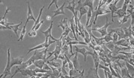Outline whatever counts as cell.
Returning <instances> with one entry per match:
<instances>
[{
  "mask_svg": "<svg viewBox=\"0 0 134 78\" xmlns=\"http://www.w3.org/2000/svg\"><path fill=\"white\" fill-rule=\"evenodd\" d=\"M112 22H109L108 21V17H107V21H106V24L102 27H100V28H93L92 29V31H96L97 32H100V35H102V37H104L106 36L108 34L107 29L109 26L112 24Z\"/></svg>",
  "mask_w": 134,
  "mask_h": 78,
  "instance_id": "obj_5",
  "label": "cell"
},
{
  "mask_svg": "<svg viewBox=\"0 0 134 78\" xmlns=\"http://www.w3.org/2000/svg\"><path fill=\"white\" fill-rule=\"evenodd\" d=\"M58 59H61V60H62V61H64V60H65V59H66L65 54H64V53H62L58 56Z\"/></svg>",
  "mask_w": 134,
  "mask_h": 78,
  "instance_id": "obj_35",
  "label": "cell"
},
{
  "mask_svg": "<svg viewBox=\"0 0 134 78\" xmlns=\"http://www.w3.org/2000/svg\"><path fill=\"white\" fill-rule=\"evenodd\" d=\"M105 45H106V47H107L108 49H109L111 52H112V51L114 50L115 47V44L113 43V41H110V42L106 43V44H105Z\"/></svg>",
  "mask_w": 134,
  "mask_h": 78,
  "instance_id": "obj_26",
  "label": "cell"
},
{
  "mask_svg": "<svg viewBox=\"0 0 134 78\" xmlns=\"http://www.w3.org/2000/svg\"><path fill=\"white\" fill-rule=\"evenodd\" d=\"M72 62H73V64L74 68H75L76 70L79 71L80 65H79V62H78V53H75L74 57H73V59H72Z\"/></svg>",
  "mask_w": 134,
  "mask_h": 78,
  "instance_id": "obj_16",
  "label": "cell"
},
{
  "mask_svg": "<svg viewBox=\"0 0 134 78\" xmlns=\"http://www.w3.org/2000/svg\"><path fill=\"white\" fill-rule=\"evenodd\" d=\"M11 53H10V48L8 49V59H7V64L5 68V70L3 71V73L1 74L0 78H5L6 77L9 76L11 74Z\"/></svg>",
  "mask_w": 134,
  "mask_h": 78,
  "instance_id": "obj_3",
  "label": "cell"
},
{
  "mask_svg": "<svg viewBox=\"0 0 134 78\" xmlns=\"http://www.w3.org/2000/svg\"><path fill=\"white\" fill-rule=\"evenodd\" d=\"M134 26V14L131 15V26Z\"/></svg>",
  "mask_w": 134,
  "mask_h": 78,
  "instance_id": "obj_39",
  "label": "cell"
},
{
  "mask_svg": "<svg viewBox=\"0 0 134 78\" xmlns=\"http://www.w3.org/2000/svg\"><path fill=\"white\" fill-rule=\"evenodd\" d=\"M99 68H100L103 69L104 71H107V72H111V71H110V69H109V67L105 66V65H102L100 64V65H99Z\"/></svg>",
  "mask_w": 134,
  "mask_h": 78,
  "instance_id": "obj_33",
  "label": "cell"
},
{
  "mask_svg": "<svg viewBox=\"0 0 134 78\" xmlns=\"http://www.w3.org/2000/svg\"><path fill=\"white\" fill-rule=\"evenodd\" d=\"M43 68L44 70H47V71H51V70H52L51 67L48 65V64H47V63L44 65V66H43Z\"/></svg>",
  "mask_w": 134,
  "mask_h": 78,
  "instance_id": "obj_36",
  "label": "cell"
},
{
  "mask_svg": "<svg viewBox=\"0 0 134 78\" xmlns=\"http://www.w3.org/2000/svg\"><path fill=\"white\" fill-rule=\"evenodd\" d=\"M118 0H115V2H112L109 5V10L110 11V12L112 13V22H114V20H113V18H114V14L116 13V11L118 10V8L116 7V5H117V3H118Z\"/></svg>",
  "mask_w": 134,
  "mask_h": 78,
  "instance_id": "obj_8",
  "label": "cell"
},
{
  "mask_svg": "<svg viewBox=\"0 0 134 78\" xmlns=\"http://www.w3.org/2000/svg\"><path fill=\"white\" fill-rule=\"evenodd\" d=\"M88 9H86L85 7H81L80 11H79V12H80L79 20H81V18H82V17L83 15H85V14L88 13Z\"/></svg>",
  "mask_w": 134,
  "mask_h": 78,
  "instance_id": "obj_28",
  "label": "cell"
},
{
  "mask_svg": "<svg viewBox=\"0 0 134 78\" xmlns=\"http://www.w3.org/2000/svg\"><path fill=\"white\" fill-rule=\"evenodd\" d=\"M47 52H48V50L47 48L44 49L43 51L37 52V54H36V61H38V60H44V61H47Z\"/></svg>",
  "mask_w": 134,
  "mask_h": 78,
  "instance_id": "obj_9",
  "label": "cell"
},
{
  "mask_svg": "<svg viewBox=\"0 0 134 78\" xmlns=\"http://www.w3.org/2000/svg\"><path fill=\"white\" fill-rule=\"evenodd\" d=\"M56 2H58V1H57V0H53V2H51V3L50 4V5H49V7H48V9H50V7H51V5H52L55 4Z\"/></svg>",
  "mask_w": 134,
  "mask_h": 78,
  "instance_id": "obj_40",
  "label": "cell"
},
{
  "mask_svg": "<svg viewBox=\"0 0 134 78\" xmlns=\"http://www.w3.org/2000/svg\"><path fill=\"white\" fill-rule=\"evenodd\" d=\"M23 62V56H18L17 58H12L11 59V67L12 68L14 65H20Z\"/></svg>",
  "mask_w": 134,
  "mask_h": 78,
  "instance_id": "obj_13",
  "label": "cell"
},
{
  "mask_svg": "<svg viewBox=\"0 0 134 78\" xmlns=\"http://www.w3.org/2000/svg\"><path fill=\"white\" fill-rule=\"evenodd\" d=\"M47 64H48L49 65H51V66H53L54 68H56L58 69L62 68V66L61 65V63L58 62H54V61H50H50H47Z\"/></svg>",
  "mask_w": 134,
  "mask_h": 78,
  "instance_id": "obj_21",
  "label": "cell"
},
{
  "mask_svg": "<svg viewBox=\"0 0 134 78\" xmlns=\"http://www.w3.org/2000/svg\"><path fill=\"white\" fill-rule=\"evenodd\" d=\"M43 23H44V20H42V21H40V23H39V24H38V26H36V27H35V31L37 32V31H38V29H40V26H41V25H42V24H43Z\"/></svg>",
  "mask_w": 134,
  "mask_h": 78,
  "instance_id": "obj_37",
  "label": "cell"
},
{
  "mask_svg": "<svg viewBox=\"0 0 134 78\" xmlns=\"http://www.w3.org/2000/svg\"><path fill=\"white\" fill-rule=\"evenodd\" d=\"M102 5H103V1H100L98 6L95 8L94 11L93 12V15H92V19L94 18L93 23H94V24H95V23H96V21L97 20L98 16H101V15H104V14H107L108 13H110L109 10H107L106 8H102Z\"/></svg>",
  "mask_w": 134,
  "mask_h": 78,
  "instance_id": "obj_1",
  "label": "cell"
},
{
  "mask_svg": "<svg viewBox=\"0 0 134 78\" xmlns=\"http://www.w3.org/2000/svg\"><path fill=\"white\" fill-rule=\"evenodd\" d=\"M124 34H125L127 38H130V37H132V26H131L128 28L124 27Z\"/></svg>",
  "mask_w": 134,
  "mask_h": 78,
  "instance_id": "obj_19",
  "label": "cell"
},
{
  "mask_svg": "<svg viewBox=\"0 0 134 78\" xmlns=\"http://www.w3.org/2000/svg\"><path fill=\"white\" fill-rule=\"evenodd\" d=\"M47 63V61H44V60H38V61H35L34 65L36 68H43L44 65Z\"/></svg>",
  "mask_w": 134,
  "mask_h": 78,
  "instance_id": "obj_23",
  "label": "cell"
},
{
  "mask_svg": "<svg viewBox=\"0 0 134 78\" xmlns=\"http://www.w3.org/2000/svg\"><path fill=\"white\" fill-rule=\"evenodd\" d=\"M75 50H76V53H81L82 55H83L84 56V61L86 62V59H87V56L88 55V51L86 50V48L85 47H82V48H80V47H75Z\"/></svg>",
  "mask_w": 134,
  "mask_h": 78,
  "instance_id": "obj_11",
  "label": "cell"
},
{
  "mask_svg": "<svg viewBox=\"0 0 134 78\" xmlns=\"http://www.w3.org/2000/svg\"><path fill=\"white\" fill-rule=\"evenodd\" d=\"M77 72H78L79 74H82V71H77V70H76V69H72V70H70V71H69V75L70 76V77H77Z\"/></svg>",
  "mask_w": 134,
  "mask_h": 78,
  "instance_id": "obj_29",
  "label": "cell"
},
{
  "mask_svg": "<svg viewBox=\"0 0 134 78\" xmlns=\"http://www.w3.org/2000/svg\"><path fill=\"white\" fill-rule=\"evenodd\" d=\"M118 38H119V36H118V35L117 34V33H113V35H112V41H113V43L115 44L117 42H118Z\"/></svg>",
  "mask_w": 134,
  "mask_h": 78,
  "instance_id": "obj_32",
  "label": "cell"
},
{
  "mask_svg": "<svg viewBox=\"0 0 134 78\" xmlns=\"http://www.w3.org/2000/svg\"><path fill=\"white\" fill-rule=\"evenodd\" d=\"M47 20H51V16L47 15Z\"/></svg>",
  "mask_w": 134,
  "mask_h": 78,
  "instance_id": "obj_43",
  "label": "cell"
},
{
  "mask_svg": "<svg viewBox=\"0 0 134 78\" xmlns=\"http://www.w3.org/2000/svg\"><path fill=\"white\" fill-rule=\"evenodd\" d=\"M130 17L131 18V15L127 14V15L124 16L122 19L118 20V23H119L120 24H124V23H127V20H129V18H130Z\"/></svg>",
  "mask_w": 134,
  "mask_h": 78,
  "instance_id": "obj_27",
  "label": "cell"
},
{
  "mask_svg": "<svg viewBox=\"0 0 134 78\" xmlns=\"http://www.w3.org/2000/svg\"><path fill=\"white\" fill-rule=\"evenodd\" d=\"M65 3H66V2H65L62 4V5L61 7H59V8H58V9H56L55 11H54V14L52 17H56V16H58V15H65V11H64V8H65Z\"/></svg>",
  "mask_w": 134,
  "mask_h": 78,
  "instance_id": "obj_14",
  "label": "cell"
},
{
  "mask_svg": "<svg viewBox=\"0 0 134 78\" xmlns=\"http://www.w3.org/2000/svg\"><path fill=\"white\" fill-rule=\"evenodd\" d=\"M65 19H66V18H62V20H61V21L59 22V23L58 24V27H61V28H62V29H63V32L65 31Z\"/></svg>",
  "mask_w": 134,
  "mask_h": 78,
  "instance_id": "obj_30",
  "label": "cell"
},
{
  "mask_svg": "<svg viewBox=\"0 0 134 78\" xmlns=\"http://www.w3.org/2000/svg\"><path fill=\"white\" fill-rule=\"evenodd\" d=\"M44 5L41 8V9H40V13H39V15H38V18H37V20H36V21L35 22V24H34V26H32V29L31 30H34L35 29V27L38 26L39 23H40V17H41V14H42V12H43V9H44Z\"/></svg>",
  "mask_w": 134,
  "mask_h": 78,
  "instance_id": "obj_18",
  "label": "cell"
},
{
  "mask_svg": "<svg viewBox=\"0 0 134 78\" xmlns=\"http://www.w3.org/2000/svg\"><path fill=\"white\" fill-rule=\"evenodd\" d=\"M103 38H104V41H105V42L106 43H108V42H110V41H112V35H109L107 34L106 36H104V37H103Z\"/></svg>",
  "mask_w": 134,
  "mask_h": 78,
  "instance_id": "obj_31",
  "label": "cell"
},
{
  "mask_svg": "<svg viewBox=\"0 0 134 78\" xmlns=\"http://www.w3.org/2000/svg\"><path fill=\"white\" fill-rule=\"evenodd\" d=\"M27 5H28V13H27V18H26V23H28L30 20H33V21H36V18L34 17V15H33V12H32V8H31V7H30V2H26Z\"/></svg>",
  "mask_w": 134,
  "mask_h": 78,
  "instance_id": "obj_10",
  "label": "cell"
},
{
  "mask_svg": "<svg viewBox=\"0 0 134 78\" xmlns=\"http://www.w3.org/2000/svg\"><path fill=\"white\" fill-rule=\"evenodd\" d=\"M62 46H63V44H62V38L61 37L60 38L58 39V41L56 42V47H55L54 51H53V52H48L49 56L47 57V59H48L52 55H53L54 58L53 59H51L50 61H55V60L58 59V56L62 53Z\"/></svg>",
  "mask_w": 134,
  "mask_h": 78,
  "instance_id": "obj_2",
  "label": "cell"
},
{
  "mask_svg": "<svg viewBox=\"0 0 134 78\" xmlns=\"http://www.w3.org/2000/svg\"><path fill=\"white\" fill-rule=\"evenodd\" d=\"M93 4H94V1H93V0H85V2H83V3H82V6H83V7L87 6V7H88V8L92 9V10L94 11V5H93Z\"/></svg>",
  "mask_w": 134,
  "mask_h": 78,
  "instance_id": "obj_17",
  "label": "cell"
},
{
  "mask_svg": "<svg viewBox=\"0 0 134 78\" xmlns=\"http://www.w3.org/2000/svg\"><path fill=\"white\" fill-rule=\"evenodd\" d=\"M107 74H108V78H113V76H112V74L111 72H107Z\"/></svg>",
  "mask_w": 134,
  "mask_h": 78,
  "instance_id": "obj_41",
  "label": "cell"
},
{
  "mask_svg": "<svg viewBox=\"0 0 134 78\" xmlns=\"http://www.w3.org/2000/svg\"><path fill=\"white\" fill-rule=\"evenodd\" d=\"M90 77L91 78H100V76L98 75V72H95V71H94V76H90Z\"/></svg>",
  "mask_w": 134,
  "mask_h": 78,
  "instance_id": "obj_38",
  "label": "cell"
},
{
  "mask_svg": "<svg viewBox=\"0 0 134 78\" xmlns=\"http://www.w3.org/2000/svg\"><path fill=\"white\" fill-rule=\"evenodd\" d=\"M93 12H94V11H93L92 9H91V8H88V13H87V21H86V24H85L86 27L89 26V25H88V23H89V21L91 20V19L92 18Z\"/></svg>",
  "mask_w": 134,
  "mask_h": 78,
  "instance_id": "obj_22",
  "label": "cell"
},
{
  "mask_svg": "<svg viewBox=\"0 0 134 78\" xmlns=\"http://www.w3.org/2000/svg\"><path fill=\"white\" fill-rule=\"evenodd\" d=\"M53 26V20H51V21H50V27H49V28H48L46 31H42V32H41L43 34H44V35H45V37H46L45 42H47V43H48V42H49V39L50 38L51 39V40H53V41H55V42H57V41H58V39L55 38L54 37H53V35H52Z\"/></svg>",
  "mask_w": 134,
  "mask_h": 78,
  "instance_id": "obj_4",
  "label": "cell"
},
{
  "mask_svg": "<svg viewBox=\"0 0 134 78\" xmlns=\"http://www.w3.org/2000/svg\"><path fill=\"white\" fill-rule=\"evenodd\" d=\"M104 74H105V78H108L107 71H104Z\"/></svg>",
  "mask_w": 134,
  "mask_h": 78,
  "instance_id": "obj_42",
  "label": "cell"
},
{
  "mask_svg": "<svg viewBox=\"0 0 134 78\" xmlns=\"http://www.w3.org/2000/svg\"><path fill=\"white\" fill-rule=\"evenodd\" d=\"M30 78H35V77H30Z\"/></svg>",
  "mask_w": 134,
  "mask_h": 78,
  "instance_id": "obj_45",
  "label": "cell"
},
{
  "mask_svg": "<svg viewBox=\"0 0 134 78\" xmlns=\"http://www.w3.org/2000/svg\"><path fill=\"white\" fill-rule=\"evenodd\" d=\"M115 45H118L119 47H130V40L129 39H120L118 41V42L115 44Z\"/></svg>",
  "mask_w": 134,
  "mask_h": 78,
  "instance_id": "obj_12",
  "label": "cell"
},
{
  "mask_svg": "<svg viewBox=\"0 0 134 78\" xmlns=\"http://www.w3.org/2000/svg\"><path fill=\"white\" fill-rule=\"evenodd\" d=\"M70 29H71V32H73V36H74V40L75 41H78V38L76 35V29H75V21H74V17L73 16V17L70 20Z\"/></svg>",
  "mask_w": 134,
  "mask_h": 78,
  "instance_id": "obj_15",
  "label": "cell"
},
{
  "mask_svg": "<svg viewBox=\"0 0 134 78\" xmlns=\"http://www.w3.org/2000/svg\"><path fill=\"white\" fill-rule=\"evenodd\" d=\"M116 15L114 17H118V20H120V19H122L124 16H126L127 14H126V12H124L123 10H122V8H118V10L116 11Z\"/></svg>",
  "mask_w": 134,
  "mask_h": 78,
  "instance_id": "obj_20",
  "label": "cell"
},
{
  "mask_svg": "<svg viewBox=\"0 0 134 78\" xmlns=\"http://www.w3.org/2000/svg\"><path fill=\"white\" fill-rule=\"evenodd\" d=\"M115 78H118V77H115Z\"/></svg>",
  "mask_w": 134,
  "mask_h": 78,
  "instance_id": "obj_47",
  "label": "cell"
},
{
  "mask_svg": "<svg viewBox=\"0 0 134 78\" xmlns=\"http://www.w3.org/2000/svg\"><path fill=\"white\" fill-rule=\"evenodd\" d=\"M133 78H134V77H133Z\"/></svg>",
  "mask_w": 134,
  "mask_h": 78,
  "instance_id": "obj_48",
  "label": "cell"
},
{
  "mask_svg": "<svg viewBox=\"0 0 134 78\" xmlns=\"http://www.w3.org/2000/svg\"><path fill=\"white\" fill-rule=\"evenodd\" d=\"M113 33H117L121 39H127V37L124 34V27H120V28H116V29H111L110 32H108L109 35H112Z\"/></svg>",
  "mask_w": 134,
  "mask_h": 78,
  "instance_id": "obj_7",
  "label": "cell"
},
{
  "mask_svg": "<svg viewBox=\"0 0 134 78\" xmlns=\"http://www.w3.org/2000/svg\"><path fill=\"white\" fill-rule=\"evenodd\" d=\"M132 31H133V32H134V26H132Z\"/></svg>",
  "mask_w": 134,
  "mask_h": 78,
  "instance_id": "obj_44",
  "label": "cell"
},
{
  "mask_svg": "<svg viewBox=\"0 0 134 78\" xmlns=\"http://www.w3.org/2000/svg\"><path fill=\"white\" fill-rule=\"evenodd\" d=\"M22 23H23V22H22V21H20V23H18V24H15V25H13V26H9L10 29L13 30V32L15 33V35H17H17H18V34H17V31H18V29H19V27H20V26Z\"/></svg>",
  "mask_w": 134,
  "mask_h": 78,
  "instance_id": "obj_24",
  "label": "cell"
},
{
  "mask_svg": "<svg viewBox=\"0 0 134 78\" xmlns=\"http://www.w3.org/2000/svg\"><path fill=\"white\" fill-rule=\"evenodd\" d=\"M35 78H40V77H35Z\"/></svg>",
  "mask_w": 134,
  "mask_h": 78,
  "instance_id": "obj_46",
  "label": "cell"
},
{
  "mask_svg": "<svg viewBox=\"0 0 134 78\" xmlns=\"http://www.w3.org/2000/svg\"><path fill=\"white\" fill-rule=\"evenodd\" d=\"M36 35H37V32L35 30H31L28 32V36H30V37H35Z\"/></svg>",
  "mask_w": 134,
  "mask_h": 78,
  "instance_id": "obj_34",
  "label": "cell"
},
{
  "mask_svg": "<svg viewBox=\"0 0 134 78\" xmlns=\"http://www.w3.org/2000/svg\"><path fill=\"white\" fill-rule=\"evenodd\" d=\"M26 25L27 23L26 22L25 24H24V26H23V28L21 29V34H20V38L18 39V41H22V40L23 39V37H24V35H25V34H26Z\"/></svg>",
  "mask_w": 134,
  "mask_h": 78,
  "instance_id": "obj_25",
  "label": "cell"
},
{
  "mask_svg": "<svg viewBox=\"0 0 134 78\" xmlns=\"http://www.w3.org/2000/svg\"><path fill=\"white\" fill-rule=\"evenodd\" d=\"M88 55H91L93 58L94 60V71L95 72H98V68L100 65V56L98 55V53L96 52L95 50H94V52L92 51H88Z\"/></svg>",
  "mask_w": 134,
  "mask_h": 78,
  "instance_id": "obj_6",
  "label": "cell"
}]
</instances>
